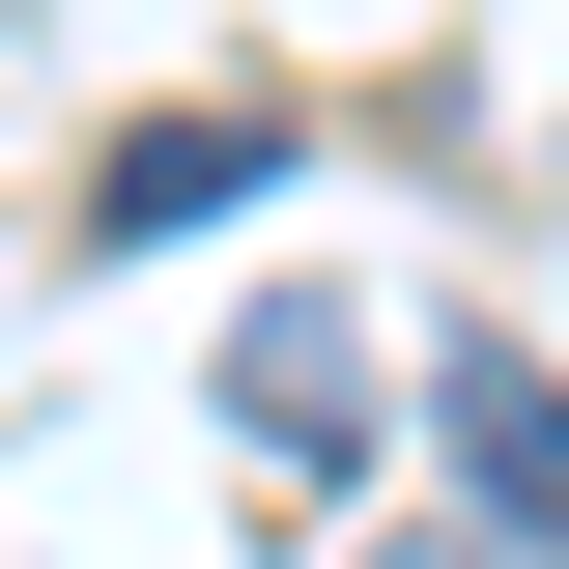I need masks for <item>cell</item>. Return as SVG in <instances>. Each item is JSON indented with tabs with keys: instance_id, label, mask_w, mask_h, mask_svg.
<instances>
[{
	"instance_id": "1",
	"label": "cell",
	"mask_w": 569,
	"mask_h": 569,
	"mask_svg": "<svg viewBox=\"0 0 569 569\" xmlns=\"http://www.w3.org/2000/svg\"><path fill=\"white\" fill-rule=\"evenodd\" d=\"M228 427H257L284 485H370V313H342V284H284V313H228Z\"/></svg>"
},
{
	"instance_id": "2",
	"label": "cell",
	"mask_w": 569,
	"mask_h": 569,
	"mask_svg": "<svg viewBox=\"0 0 569 569\" xmlns=\"http://www.w3.org/2000/svg\"><path fill=\"white\" fill-rule=\"evenodd\" d=\"M456 456H485L512 569H569V370H541V342H456Z\"/></svg>"
},
{
	"instance_id": "3",
	"label": "cell",
	"mask_w": 569,
	"mask_h": 569,
	"mask_svg": "<svg viewBox=\"0 0 569 569\" xmlns=\"http://www.w3.org/2000/svg\"><path fill=\"white\" fill-rule=\"evenodd\" d=\"M257 171H284L257 114H142L114 171H86V257H171V228H228V200H257Z\"/></svg>"
},
{
	"instance_id": "4",
	"label": "cell",
	"mask_w": 569,
	"mask_h": 569,
	"mask_svg": "<svg viewBox=\"0 0 569 569\" xmlns=\"http://www.w3.org/2000/svg\"><path fill=\"white\" fill-rule=\"evenodd\" d=\"M399 569H427V541H399Z\"/></svg>"
}]
</instances>
